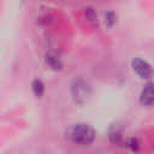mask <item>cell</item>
Here are the masks:
<instances>
[{"mask_svg": "<svg viewBox=\"0 0 154 154\" xmlns=\"http://www.w3.org/2000/svg\"><path fill=\"white\" fill-rule=\"evenodd\" d=\"M67 137L77 144H90L95 138V132L88 124H75L67 131Z\"/></svg>", "mask_w": 154, "mask_h": 154, "instance_id": "1", "label": "cell"}, {"mask_svg": "<svg viewBox=\"0 0 154 154\" xmlns=\"http://www.w3.org/2000/svg\"><path fill=\"white\" fill-rule=\"evenodd\" d=\"M131 65H132L134 71L141 78H149L152 76V73H153V70H152L150 65L147 61H144V60H142L140 58H135L131 61Z\"/></svg>", "mask_w": 154, "mask_h": 154, "instance_id": "2", "label": "cell"}, {"mask_svg": "<svg viewBox=\"0 0 154 154\" xmlns=\"http://www.w3.org/2000/svg\"><path fill=\"white\" fill-rule=\"evenodd\" d=\"M140 101L144 106H152L154 105V83L148 82L144 88L142 89Z\"/></svg>", "mask_w": 154, "mask_h": 154, "instance_id": "3", "label": "cell"}, {"mask_svg": "<svg viewBox=\"0 0 154 154\" xmlns=\"http://www.w3.org/2000/svg\"><path fill=\"white\" fill-rule=\"evenodd\" d=\"M72 93H73L76 100L85 99L87 95H88V88H87V85H85L83 82L78 81V82H76V84H73V87H72Z\"/></svg>", "mask_w": 154, "mask_h": 154, "instance_id": "4", "label": "cell"}, {"mask_svg": "<svg viewBox=\"0 0 154 154\" xmlns=\"http://www.w3.org/2000/svg\"><path fill=\"white\" fill-rule=\"evenodd\" d=\"M46 63L48 66H51L53 70H60L63 64L60 61V58L55 53H47L46 54Z\"/></svg>", "mask_w": 154, "mask_h": 154, "instance_id": "5", "label": "cell"}, {"mask_svg": "<svg viewBox=\"0 0 154 154\" xmlns=\"http://www.w3.org/2000/svg\"><path fill=\"white\" fill-rule=\"evenodd\" d=\"M31 88H32V91L34 94L36 95V97H41L43 95V91H45V84L42 83V81L40 79H35L32 81L31 83Z\"/></svg>", "mask_w": 154, "mask_h": 154, "instance_id": "6", "label": "cell"}, {"mask_svg": "<svg viewBox=\"0 0 154 154\" xmlns=\"http://www.w3.org/2000/svg\"><path fill=\"white\" fill-rule=\"evenodd\" d=\"M120 136H122V132H120V130H118L117 128H113V130H111V132H109V138H111V141H112L113 143L118 142L119 138H120Z\"/></svg>", "mask_w": 154, "mask_h": 154, "instance_id": "7", "label": "cell"}, {"mask_svg": "<svg viewBox=\"0 0 154 154\" xmlns=\"http://www.w3.org/2000/svg\"><path fill=\"white\" fill-rule=\"evenodd\" d=\"M85 14H87V18H88L90 22H95V20L97 19V17H96L94 10L90 8V7H89V8H85Z\"/></svg>", "mask_w": 154, "mask_h": 154, "instance_id": "8", "label": "cell"}, {"mask_svg": "<svg viewBox=\"0 0 154 154\" xmlns=\"http://www.w3.org/2000/svg\"><path fill=\"white\" fill-rule=\"evenodd\" d=\"M114 18H116V17H114V13H113V12H108V13L106 14V22L108 23V25H112V24L116 22Z\"/></svg>", "mask_w": 154, "mask_h": 154, "instance_id": "9", "label": "cell"}, {"mask_svg": "<svg viewBox=\"0 0 154 154\" xmlns=\"http://www.w3.org/2000/svg\"><path fill=\"white\" fill-rule=\"evenodd\" d=\"M129 147H131V149L132 150H135V149H137V147H138V142H137V140H135V138H131L130 141H129V144H128Z\"/></svg>", "mask_w": 154, "mask_h": 154, "instance_id": "10", "label": "cell"}]
</instances>
